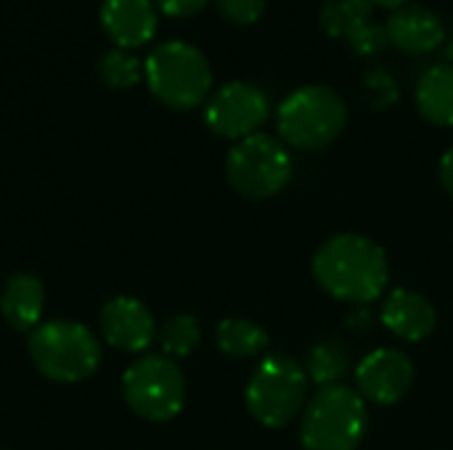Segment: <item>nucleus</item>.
<instances>
[{"label": "nucleus", "mask_w": 453, "mask_h": 450, "mask_svg": "<svg viewBox=\"0 0 453 450\" xmlns=\"http://www.w3.org/2000/svg\"><path fill=\"white\" fill-rule=\"evenodd\" d=\"M313 278L334 300L369 305L385 294L390 268L377 241L361 233H340L316 252Z\"/></svg>", "instance_id": "1"}, {"label": "nucleus", "mask_w": 453, "mask_h": 450, "mask_svg": "<svg viewBox=\"0 0 453 450\" xmlns=\"http://www.w3.org/2000/svg\"><path fill=\"white\" fill-rule=\"evenodd\" d=\"M143 77L151 95L175 111L196 109L210 98L212 88L207 56L183 40H167L157 45L143 64Z\"/></svg>", "instance_id": "2"}, {"label": "nucleus", "mask_w": 453, "mask_h": 450, "mask_svg": "<svg viewBox=\"0 0 453 450\" xmlns=\"http://www.w3.org/2000/svg\"><path fill=\"white\" fill-rule=\"evenodd\" d=\"M348 125L345 98L326 85H305L292 90L276 109V127L284 146L319 151L334 143Z\"/></svg>", "instance_id": "3"}, {"label": "nucleus", "mask_w": 453, "mask_h": 450, "mask_svg": "<svg viewBox=\"0 0 453 450\" xmlns=\"http://www.w3.org/2000/svg\"><path fill=\"white\" fill-rule=\"evenodd\" d=\"M29 358L45 379L77 385L96 374L101 363V345L96 334L77 321H48L32 332Z\"/></svg>", "instance_id": "4"}, {"label": "nucleus", "mask_w": 453, "mask_h": 450, "mask_svg": "<svg viewBox=\"0 0 453 450\" xmlns=\"http://www.w3.org/2000/svg\"><path fill=\"white\" fill-rule=\"evenodd\" d=\"M366 435V400L345 387H321L308 403L300 440L305 450H356Z\"/></svg>", "instance_id": "5"}, {"label": "nucleus", "mask_w": 453, "mask_h": 450, "mask_svg": "<svg viewBox=\"0 0 453 450\" xmlns=\"http://www.w3.org/2000/svg\"><path fill=\"white\" fill-rule=\"evenodd\" d=\"M308 395V374L289 355H268L247 385V408L263 427H287L297 419Z\"/></svg>", "instance_id": "6"}, {"label": "nucleus", "mask_w": 453, "mask_h": 450, "mask_svg": "<svg viewBox=\"0 0 453 450\" xmlns=\"http://www.w3.org/2000/svg\"><path fill=\"white\" fill-rule=\"evenodd\" d=\"M226 178L247 199H268L292 178V156L281 141L255 133L234 143L226 156Z\"/></svg>", "instance_id": "7"}, {"label": "nucleus", "mask_w": 453, "mask_h": 450, "mask_svg": "<svg viewBox=\"0 0 453 450\" xmlns=\"http://www.w3.org/2000/svg\"><path fill=\"white\" fill-rule=\"evenodd\" d=\"M122 395L133 414L146 422H170L186 403V379L165 355L138 358L122 377Z\"/></svg>", "instance_id": "8"}, {"label": "nucleus", "mask_w": 453, "mask_h": 450, "mask_svg": "<svg viewBox=\"0 0 453 450\" xmlns=\"http://www.w3.org/2000/svg\"><path fill=\"white\" fill-rule=\"evenodd\" d=\"M271 114L268 95L255 82L234 80L218 88L204 106L207 127L228 141H242L255 135Z\"/></svg>", "instance_id": "9"}, {"label": "nucleus", "mask_w": 453, "mask_h": 450, "mask_svg": "<svg viewBox=\"0 0 453 450\" xmlns=\"http://www.w3.org/2000/svg\"><path fill=\"white\" fill-rule=\"evenodd\" d=\"M358 395L377 406L401 403L414 385V366L401 350H374L356 369Z\"/></svg>", "instance_id": "10"}, {"label": "nucleus", "mask_w": 453, "mask_h": 450, "mask_svg": "<svg viewBox=\"0 0 453 450\" xmlns=\"http://www.w3.org/2000/svg\"><path fill=\"white\" fill-rule=\"evenodd\" d=\"M101 332L114 350L141 353L154 342L157 324L151 310L135 297H114L101 308Z\"/></svg>", "instance_id": "11"}, {"label": "nucleus", "mask_w": 453, "mask_h": 450, "mask_svg": "<svg viewBox=\"0 0 453 450\" xmlns=\"http://www.w3.org/2000/svg\"><path fill=\"white\" fill-rule=\"evenodd\" d=\"M385 32L393 48L406 56H427L446 42L443 19L417 3H409L398 11H390L385 21Z\"/></svg>", "instance_id": "12"}, {"label": "nucleus", "mask_w": 453, "mask_h": 450, "mask_svg": "<svg viewBox=\"0 0 453 450\" xmlns=\"http://www.w3.org/2000/svg\"><path fill=\"white\" fill-rule=\"evenodd\" d=\"M157 5L151 0H104L101 5V27L122 50L146 45L157 34Z\"/></svg>", "instance_id": "13"}, {"label": "nucleus", "mask_w": 453, "mask_h": 450, "mask_svg": "<svg viewBox=\"0 0 453 450\" xmlns=\"http://www.w3.org/2000/svg\"><path fill=\"white\" fill-rule=\"evenodd\" d=\"M438 321L435 308L411 289H395L382 305V324L406 342H422L433 334Z\"/></svg>", "instance_id": "14"}, {"label": "nucleus", "mask_w": 453, "mask_h": 450, "mask_svg": "<svg viewBox=\"0 0 453 450\" xmlns=\"http://www.w3.org/2000/svg\"><path fill=\"white\" fill-rule=\"evenodd\" d=\"M45 310L42 281L32 273H13L0 297V313L16 332H35Z\"/></svg>", "instance_id": "15"}, {"label": "nucleus", "mask_w": 453, "mask_h": 450, "mask_svg": "<svg viewBox=\"0 0 453 450\" xmlns=\"http://www.w3.org/2000/svg\"><path fill=\"white\" fill-rule=\"evenodd\" d=\"M419 114L435 127H453V64L430 66L414 90Z\"/></svg>", "instance_id": "16"}, {"label": "nucleus", "mask_w": 453, "mask_h": 450, "mask_svg": "<svg viewBox=\"0 0 453 450\" xmlns=\"http://www.w3.org/2000/svg\"><path fill=\"white\" fill-rule=\"evenodd\" d=\"M374 3L372 0H324L319 11V24L329 37L348 40L353 32L374 21Z\"/></svg>", "instance_id": "17"}, {"label": "nucleus", "mask_w": 453, "mask_h": 450, "mask_svg": "<svg viewBox=\"0 0 453 450\" xmlns=\"http://www.w3.org/2000/svg\"><path fill=\"white\" fill-rule=\"evenodd\" d=\"M215 342L228 358H255L268 347V334L252 321L226 318L215 332Z\"/></svg>", "instance_id": "18"}, {"label": "nucleus", "mask_w": 453, "mask_h": 450, "mask_svg": "<svg viewBox=\"0 0 453 450\" xmlns=\"http://www.w3.org/2000/svg\"><path fill=\"white\" fill-rule=\"evenodd\" d=\"M348 369H350V350L340 339L319 342L308 353V379H313L319 387L340 385Z\"/></svg>", "instance_id": "19"}, {"label": "nucleus", "mask_w": 453, "mask_h": 450, "mask_svg": "<svg viewBox=\"0 0 453 450\" xmlns=\"http://www.w3.org/2000/svg\"><path fill=\"white\" fill-rule=\"evenodd\" d=\"M98 80L111 88V90H127L133 85L141 82L143 77V64L138 56H133L130 50H122V48H111L106 50L101 58H98Z\"/></svg>", "instance_id": "20"}, {"label": "nucleus", "mask_w": 453, "mask_h": 450, "mask_svg": "<svg viewBox=\"0 0 453 450\" xmlns=\"http://www.w3.org/2000/svg\"><path fill=\"white\" fill-rule=\"evenodd\" d=\"M162 350L170 355V358H186L188 353L196 350L199 339H202V332H199V324L194 316H186V313H178L173 318H167V324L162 326Z\"/></svg>", "instance_id": "21"}, {"label": "nucleus", "mask_w": 453, "mask_h": 450, "mask_svg": "<svg viewBox=\"0 0 453 450\" xmlns=\"http://www.w3.org/2000/svg\"><path fill=\"white\" fill-rule=\"evenodd\" d=\"M345 42H348V48H350L356 56H361V58L377 56V53H382V50L390 45L388 32H385V24H377V21H369L366 27H361L358 32H353Z\"/></svg>", "instance_id": "22"}, {"label": "nucleus", "mask_w": 453, "mask_h": 450, "mask_svg": "<svg viewBox=\"0 0 453 450\" xmlns=\"http://www.w3.org/2000/svg\"><path fill=\"white\" fill-rule=\"evenodd\" d=\"M218 11L226 21L247 27L255 24L263 11H265V0H218Z\"/></svg>", "instance_id": "23"}, {"label": "nucleus", "mask_w": 453, "mask_h": 450, "mask_svg": "<svg viewBox=\"0 0 453 450\" xmlns=\"http://www.w3.org/2000/svg\"><path fill=\"white\" fill-rule=\"evenodd\" d=\"M366 82H369L372 95H374V98H380V101H377V106H382V103H393V101L398 98V85H395V80H393L390 74H385V72H372Z\"/></svg>", "instance_id": "24"}, {"label": "nucleus", "mask_w": 453, "mask_h": 450, "mask_svg": "<svg viewBox=\"0 0 453 450\" xmlns=\"http://www.w3.org/2000/svg\"><path fill=\"white\" fill-rule=\"evenodd\" d=\"M207 3H210V0H154V5H157L162 13L173 16V19H188V16H196L199 11H204V8H207Z\"/></svg>", "instance_id": "25"}, {"label": "nucleus", "mask_w": 453, "mask_h": 450, "mask_svg": "<svg viewBox=\"0 0 453 450\" xmlns=\"http://www.w3.org/2000/svg\"><path fill=\"white\" fill-rule=\"evenodd\" d=\"M441 183L446 186L449 194H453V146L441 159Z\"/></svg>", "instance_id": "26"}, {"label": "nucleus", "mask_w": 453, "mask_h": 450, "mask_svg": "<svg viewBox=\"0 0 453 450\" xmlns=\"http://www.w3.org/2000/svg\"><path fill=\"white\" fill-rule=\"evenodd\" d=\"M374 5H380V8H388V11H398V8H403V5H409L411 0H372Z\"/></svg>", "instance_id": "27"}]
</instances>
